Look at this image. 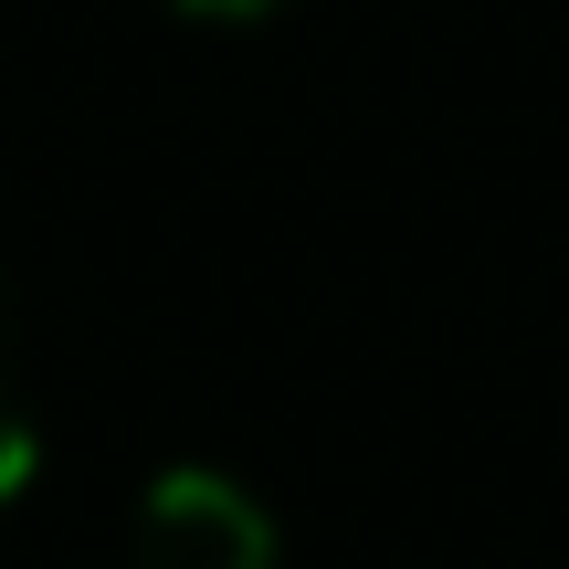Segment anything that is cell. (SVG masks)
<instances>
[{
	"instance_id": "cell-2",
	"label": "cell",
	"mask_w": 569,
	"mask_h": 569,
	"mask_svg": "<svg viewBox=\"0 0 569 569\" xmlns=\"http://www.w3.org/2000/svg\"><path fill=\"white\" fill-rule=\"evenodd\" d=\"M32 486V422H21V401H11V369H0V507Z\"/></svg>"
},
{
	"instance_id": "cell-3",
	"label": "cell",
	"mask_w": 569,
	"mask_h": 569,
	"mask_svg": "<svg viewBox=\"0 0 569 569\" xmlns=\"http://www.w3.org/2000/svg\"><path fill=\"white\" fill-rule=\"evenodd\" d=\"M169 11H201V21H264V11H284V0H169Z\"/></svg>"
},
{
	"instance_id": "cell-1",
	"label": "cell",
	"mask_w": 569,
	"mask_h": 569,
	"mask_svg": "<svg viewBox=\"0 0 569 569\" xmlns=\"http://www.w3.org/2000/svg\"><path fill=\"white\" fill-rule=\"evenodd\" d=\"M138 569H274V517L232 475L180 465L138 507Z\"/></svg>"
}]
</instances>
